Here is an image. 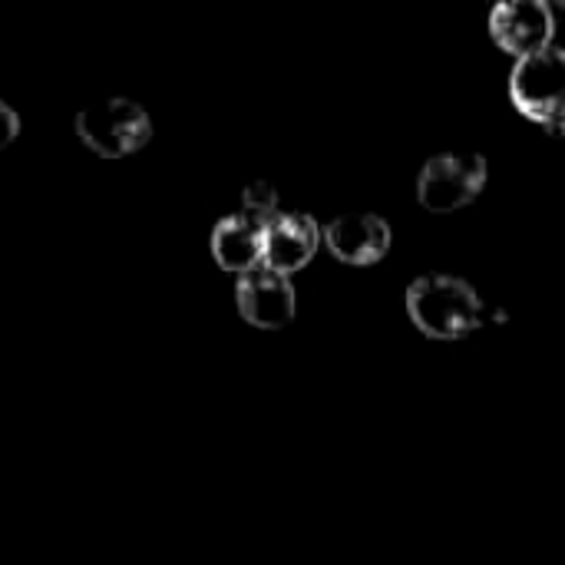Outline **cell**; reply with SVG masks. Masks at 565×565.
I'll return each instance as SVG.
<instances>
[{
  "instance_id": "cell-1",
  "label": "cell",
  "mask_w": 565,
  "mask_h": 565,
  "mask_svg": "<svg viewBox=\"0 0 565 565\" xmlns=\"http://www.w3.org/2000/svg\"><path fill=\"white\" fill-rule=\"evenodd\" d=\"M407 311L414 324L440 341L467 338L480 324L477 291L450 275H424L407 288Z\"/></svg>"
},
{
  "instance_id": "cell-2",
  "label": "cell",
  "mask_w": 565,
  "mask_h": 565,
  "mask_svg": "<svg viewBox=\"0 0 565 565\" xmlns=\"http://www.w3.org/2000/svg\"><path fill=\"white\" fill-rule=\"evenodd\" d=\"M73 129L83 139V146L103 159L132 156L152 139L149 113L129 96H113V99H103V103L76 113Z\"/></svg>"
},
{
  "instance_id": "cell-3",
  "label": "cell",
  "mask_w": 565,
  "mask_h": 565,
  "mask_svg": "<svg viewBox=\"0 0 565 565\" xmlns=\"http://www.w3.org/2000/svg\"><path fill=\"white\" fill-rule=\"evenodd\" d=\"M513 103L546 129L565 119V50L546 46L533 56L516 60L510 73Z\"/></svg>"
},
{
  "instance_id": "cell-4",
  "label": "cell",
  "mask_w": 565,
  "mask_h": 565,
  "mask_svg": "<svg viewBox=\"0 0 565 565\" xmlns=\"http://www.w3.org/2000/svg\"><path fill=\"white\" fill-rule=\"evenodd\" d=\"M487 185V159L477 152L434 156L417 182V195L430 212H457L470 205Z\"/></svg>"
},
{
  "instance_id": "cell-5",
  "label": "cell",
  "mask_w": 565,
  "mask_h": 565,
  "mask_svg": "<svg viewBox=\"0 0 565 565\" xmlns=\"http://www.w3.org/2000/svg\"><path fill=\"white\" fill-rule=\"evenodd\" d=\"M235 301H238L242 318L265 331L285 328L295 318V288H291L288 275H281L268 265H262L248 275H238Z\"/></svg>"
},
{
  "instance_id": "cell-6",
  "label": "cell",
  "mask_w": 565,
  "mask_h": 565,
  "mask_svg": "<svg viewBox=\"0 0 565 565\" xmlns=\"http://www.w3.org/2000/svg\"><path fill=\"white\" fill-rule=\"evenodd\" d=\"M493 40L516 60L533 56L553 40V10L540 0H507L490 13Z\"/></svg>"
},
{
  "instance_id": "cell-7",
  "label": "cell",
  "mask_w": 565,
  "mask_h": 565,
  "mask_svg": "<svg viewBox=\"0 0 565 565\" xmlns=\"http://www.w3.org/2000/svg\"><path fill=\"white\" fill-rule=\"evenodd\" d=\"M318 242H321V228L311 215L281 212L265 225V265L281 275H291L315 258Z\"/></svg>"
},
{
  "instance_id": "cell-8",
  "label": "cell",
  "mask_w": 565,
  "mask_h": 565,
  "mask_svg": "<svg viewBox=\"0 0 565 565\" xmlns=\"http://www.w3.org/2000/svg\"><path fill=\"white\" fill-rule=\"evenodd\" d=\"M328 248L344 265H374L391 248V225L377 215H341L324 228Z\"/></svg>"
},
{
  "instance_id": "cell-9",
  "label": "cell",
  "mask_w": 565,
  "mask_h": 565,
  "mask_svg": "<svg viewBox=\"0 0 565 565\" xmlns=\"http://www.w3.org/2000/svg\"><path fill=\"white\" fill-rule=\"evenodd\" d=\"M212 258L225 271L248 275L265 265V225L248 215H225L212 228Z\"/></svg>"
},
{
  "instance_id": "cell-10",
  "label": "cell",
  "mask_w": 565,
  "mask_h": 565,
  "mask_svg": "<svg viewBox=\"0 0 565 565\" xmlns=\"http://www.w3.org/2000/svg\"><path fill=\"white\" fill-rule=\"evenodd\" d=\"M242 215H248V218H255V222H262V225H268L271 218H278L281 212H278V192H275V185H268V182H252V185L242 192Z\"/></svg>"
},
{
  "instance_id": "cell-11",
  "label": "cell",
  "mask_w": 565,
  "mask_h": 565,
  "mask_svg": "<svg viewBox=\"0 0 565 565\" xmlns=\"http://www.w3.org/2000/svg\"><path fill=\"white\" fill-rule=\"evenodd\" d=\"M17 132H20V116L7 103H0V149H7L17 139Z\"/></svg>"
}]
</instances>
